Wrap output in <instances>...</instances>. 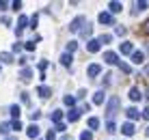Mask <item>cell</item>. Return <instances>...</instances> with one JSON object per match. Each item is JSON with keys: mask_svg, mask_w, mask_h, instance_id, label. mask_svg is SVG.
I'll use <instances>...</instances> for the list:
<instances>
[{"mask_svg": "<svg viewBox=\"0 0 149 140\" xmlns=\"http://www.w3.org/2000/svg\"><path fill=\"white\" fill-rule=\"evenodd\" d=\"M100 39H91V41H86V50L91 52V54H95V52H100Z\"/></svg>", "mask_w": 149, "mask_h": 140, "instance_id": "cell-3", "label": "cell"}, {"mask_svg": "<svg viewBox=\"0 0 149 140\" xmlns=\"http://www.w3.org/2000/svg\"><path fill=\"white\" fill-rule=\"evenodd\" d=\"M115 33L121 37V35H125V33H127V28H123V26H117V28H115Z\"/></svg>", "mask_w": 149, "mask_h": 140, "instance_id": "cell-33", "label": "cell"}, {"mask_svg": "<svg viewBox=\"0 0 149 140\" xmlns=\"http://www.w3.org/2000/svg\"><path fill=\"white\" fill-rule=\"evenodd\" d=\"M80 33H82V37H84V39H86V37H91V33H93V28H91V26H89V24H86V26H84V28H82V30H80Z\"/></svg>", "mask_w": 149, "mask_h": 140, "instance_id": "cell-23", "label": "cell"}, {"mask_svg": "<svg viewBox=\"0 0 149 140\" xmlns=\"http://www.w3.org/2000/svg\"><path fill=\"white\" fill-rule=\"evenodd\" d=\"M104 91H97L95 95H93V103H97V106H100V103H104Z\"/></svg>", "mask_w": 149, "mask_h": 140, "instance_id": "cell-15", "label": "cell"}, {"mask_svg": "<svg viewBox=\"0 0 149 140\" xmlns=\"http://www.w3.org/2000/svg\"><path fill=\"white\" fill-rule=\"evenodd\" d=\"M117 106H119V99H117V97H112V99L108 101V110H106L108 123H112V116H115V112H117Z\"/></svg>", "mask_w": 149, "mask_h": 140, "instance_id": "cell-2", "label": "cell"}, {"mask_svg": "<svg viewBox=\"0 0 149 140\" xmlns=\"http://www.w3.org/2000/svg\"><path fill=\"white\" fill-rule=\"evenodd\" d=\"M100 71H102V67L93 63V65H89V69H86V73H89V78H95L97 73H100Z\"/></svg>", "mask_w": 149, "mask_h": 140, "instance_id": "cell-10", "label": "cell"}, {"mask_svg": "<svg viewBox=\"0 0 149 140\" xmlns=\"http://www.w3.org/2000/svg\"><path fill=\"white\" fill-rule=\"evenodd\" d=\"M4 7H7V2H0V9H4Z\"/></svg>", "mask_w": 149, "mask_h": 140, "instance_id": "cell-45", "label": "cell"}, {"mask_svg": "<svg viewBox=\"0 0 149 140\" xmlns=\"http://www.w3.org/2000/svg\"><path fill=\"white\" fill-rule=\"evenodd\" d=\"M0 22H2L4 26H9V24H11V19H9V17H7V15H4V17H2V19H0Z\"/></svg>", "mask_w": 149, "mask_h": 140, "instance_id": "cell-41", "label": "cell"}, {"mask_svg": "<svg viewBox=\"0 0 149 140\" xmlns=\"http://www.w3.org/2000/svg\"><path fill=\"white\" fill-rule=\"evenodd\" d=\"M125 114H127V119H130V121H136V119L141 116V112H138L136 108H127V110H125Z\"/></svg>", "mask_w": 149, "mask_h": 140, "instance_id": "cell-11", "label": "cell"}, {"mask_svg": "<svg viewBox=\"0 0 149 140\" xmlns=\"http://www.w3.org/2000/svg\"><path fill=\"white\" fill-rule=\"evenodd\" d=\"M19 97H22L24 103H28V93H19Z\"/></svg>", "mask_w": 149, "mask_h": 140, "instance_id": "cell-39", "label": "cell"}, {"mask_svg": "<svg viewBox=\"0 0 149 140\" xmlns=\"http://www.w3.org/2000/svg\"><path fill=\"white\" fill-rule=\"evenodd\" d=\"M76 45H78L76 41H69V43H67V54H71V52L76 50Z\"/></svg>", "mask_w": 149, "mask_h": 140, "instance_id": "cell-30", "label": "cell"}, {"mask_svg": "<svg viewBox=\"0 0 149 140\" xmlns=\"http://www.w3.org/2000/svg\"><path fill=\"white\" fill-rule=\"evenodd\" d=\"M37 93H39L41 97H43V99H48V97L52 95V89H48V86H39V89H37Z\"/></svg>", "mask_w": 149, "mask_h": 140, "instance_id": "cell-13", "label": "cell"}, {"mask_svg": "<svg viewBox=\"0 0 149 140\" xmlns=\"http://www.w3.org/2000/svg\"><path fill=\"white\" fill-rule=\"evenodd\" d=\"M108 9H110V13H121L123 4H121V2H110V4H108Z\"/></svg>", "mask_w": 149, "mask_h": 140, "instance_id": "cell-16", "label": "cell"}, {"mask_svg": "<svg viewBox=\"0 0 149 140\" xmlns=\"http://www.w3.org/2000/svg\"><path fill=\"white\" fill-rule=\"evenodd\" d=\"M11 127L15 129V132H19V129H22V123H19V121H13V123H11Z\"/></svg>", "mask_w": 149, "mask_h": 140, "instance_id": "cell-35", "label": "cell"}, {"mask_svg": "<svg viewBox=\"0 0 149 140\" xmlns=\"http://www.w3.org/2000/svg\"><path fill=\"white\" fill-rule=\"evenodd\" d=\"M106 129H108L110 134H115L117 132V125H115V123H106Z\"/></svg>", "mask_w": 149, "mask_h": 140, "instance_id": "cell-34", "label": "cell"}, {"mask_svg": "<svg viewBox=\"0 0 149 140\" xmlns=\"http://www.w3.org/2000/svg\"><path fill=\"white\" fill-rule=\"evenodd\" d=\"M26 15H19V19H17V35H22V30H24V26H26Z\"/></svg>", "mask_w": 149, "mask_h": 140, "instance_id": "cell-14", "label": "cell"}, {"mask_svg": "<svg viewBox=\"0 0 149 140\" xmlns=\"http://www.w3.org/2000/svg\"><path fill=\"white\" fill-rule=\"evenodd\" d=\"M80 140H93V134H91V132H82L80 134Z\"/></svg>", "mask_w": 149, "mask_h": 140, "instance_id": "cell-28", "label": "cell"}, {"mask_svg": "<svg viewBox=\"0 0 149 140\" xmlns=\"http://www.w3.org/2000/svg\"><path fill=\"white\" fill-rule=\"evenodd\" d=\"M11 114L15 116V121H19V106H11Z\"/></svg>", "mask_w": 149, "mask_h": 140, "instance_id": "cell-27", "label": "cell"}, {"mask_svg": "<svg viewBox=\"0 0 149 140\" xmlns=\"http://www.w3.org/2000/svg\"><path fill=\"white\" fill-rule=\"evenodd\" d=\"M141 97H143V95H141V91H138L136 86H134V89H130V99H132V101H138Z\"/></svg>", "mask_w": 149, "mask_h": 140, "instance_id": "cell-17", "label": "cell"}, {"mask_svg": "<svg viewBox=\"0 0 149 140\" xmlns=\"http://www.w3.org/2000/svg\"><path fill=\"white\" fill-rule=\"evenodd\" d=\"M80 112L82 110H78V108H71V110L67 112V119H69V123H76L80 119Z\"/></svg>", "mask_w": 149, "mask_h": 140, "instance_id": "cell-5", "label": "cell"}, {"mask_svg": "<svg viewBox=\"0 0 149 140\" xmlns=\"http://www.w3.org/2000/svg\"><path fill=\"white\" fill-rule=\"evenodd\" d=\"M145 9H147V2H145V0H141V2H134V11H132V13L138 15L141 11H145Z\"/></svg>", "mask_w": 149, "mask_h": 140, "instance_id": "cell-12", "label": "cell"}, {"mask_svg": "<svg viewBox=\"0 0 149 140\" xmlns=\"http://www.w3.org/2000/svg\"><path fill=\"white\" fill-rule=\"evenodd\" d=\"M97 19H100L102 24H115V19H112V15H110V13H104V11L100 13V17H97Z\"/></svg>", "mask_w": 149, "mask_h": 140, "instance_id": "cell-8", "label": "cell"}, {"mask_svg": "<svg viewBox=\"0 0 149 140\" xmlns=\"http://www.w3.org/2000/svg\"><path fill=\"white\" fill-rule=\"evenodd\" d=\"M110 78H112L110 73H106V76H104V84H110Z\"/></svg>", "mask_w": 149, "mask_h": 140, "instance_id": "cell-43", "label": "cell"}, {"mask_svg": "<svg viewBox=\"0 0 149 140\" xmlns=\"http://www.w3.org/2000/svg\"><path fill=\"white\" fill-rule=\"evenodd\" d=\"M7 140H17V138H7Z\"/></svg>", "mask_w": 149, "mask_h": 140, "instance_id": "cell-47", "label": "cell"}, {"mask_svg": "<svg viewBox=\"0 0 149 140\" xmlns=\"http://www.w3.org/2000/svg\"><path fill=\"white\" fill-rule=\"evenodd\" d=\"M143 116H145V119H147V121H149V108H147V110H145V112H143Z\"/></svg>", "mask_w": 149, "mask_h": 140, "instance_id": "cell-44", "label": "cell"}, {"mask_svg": "<svg viewBox=\"0 0 149 140\" xmlns=\"http://www.w3.org/2000/svg\"><path fill=\"white\" fill-rule=\"evenodd\" d=\"M71 60H74V58H71V54H63V56H61V63H63L65 67H69Z\"/></svg>", "mask_w": 149, "mask_h": 140, "instance_id": "cell-20", "label": "cell"}, {"mask_svg": "<svg viewBox=\"0 0 149 140\" xmlns=\"http://www.w3.org/2000/svg\"><path fill=\"white\" fill-rule=\"evenodd\" d=\"M143 60H145V56H143V52H134V54H132V63L141 65Z\"/></svg>", "mask_w": 149, "mask_h": 140, "instance_id": "cell-18", "label": "cell"}, {"mask_svg": "<svg viewBox=\"0 0 149 140\" xmlns=\"http://www.w3.org/2000/svg\"><path fill=\"white\" fill-rule=\"evenodd\" d=\"M39 69H41V71L48 69V60H41V63H39Z\"/></svg>", "mask_w": 149, "mask_h": 140, "instance_id": "cell-37", "label": "cell"}, {"mask_svg": "<svg viewBox=\"0 0 149 140\" xmlns=\"http://www.w3.org/2000/svg\"><path fill=\"white\" fill-rule=\"evenodd\" d=\"M110 35H102V37H100V43H110Z\"/></svg>", "mask_w": 149, "mask_h": 140, "instance_id": "cell-31", "label": "cell"}, {"mask_svg": "<svg viewBox=\"0 0 149 140\" xmlns=\"http://www.w3.org/2000/svg\"><path fill=\"white\" fill-rule=\"evenodd\" d=\"M0 60H2V63H13V56L9 54V52H2V54H0Z\"/></svg>", "mask_w": 149, "mask_h": 140, "instance_id": "cell-22", "label": "cell"}, {"mask_svg": "<svg viewBox=\"0 0 149 140\" xmlns=\"http://www.w3.org/2000/svg\"><path fill=\"white\" fill-rule=\"evenodd\" d=\"M26 136H28V138H39V127L35 125V123L26 129Z\"/></svg>", "mask_w": 149, "mask_h": 140, "instance_id": "cell-9", "label": "cell"}, {"mask_svg": "<svg viewBox=\"0 0 149 140\" xmlns=\"http://www.w3.org/2000/svg\"><path fill=\"white\" fill-rule=\"evenodd\" d=\"M65 103H67V106H74L76 103V97H71V95H65V99H63Z\"/></svg>", "mask_w": 149, "mask_h": 140, "instance_id": "cell-29", "label": "cell"}, {"mask_svg": "<svg viewBox=\"0 0 149 140\" xmlns=\"http://www.w3.org/2000/svg\"><path fill=\"white\" fill-rule=\"evenodd\" d=\"M61 119H63V112H61V110H54V112H52V121L56 123V125H58Z\"/></svg>", "mask_w": 149, "mask_h": 140, "instance_id": "cell-21", "label": "cell"}, {"mask_svg": "<svg viewBox=\"0 0 149 140\" xmlns=\"http://www.w3.org/2000/svg\"><path fill=\"white\" fill-rule=\"evenodd\" d=\"M121 132L125 134V136H134L136 129H134V125H132V123H123V125H121Z\"/></svg>", "mask_w": 149, "mask_h": 140, "instance_id": "cell-6", "label": "cell"}, {"mask_svg": "<svg viewBox=\"0 0 149 140\" xmlns=\"http://www.w3.org/2000/svg\"><path fill=\"white\" fill-rule=\"evenodd\" d=\"M121 54H134L132 43H121Z\"/></svg>", "mask_w": 149, "mask_h": 140, "instance_id": "cell-19", "label": "cell"}, {"mask_svg": "<svg viewBox=\"0 0 149 140\" xmlns=\"http://www.w3.org/2000/svg\"><path fill=\"white\" fill-rule=\"evenodd\" d=\"M104 60H106L108 65H115V63H119V58H117V54H115V52H106V54H104Z\"/></svg>", "mask_w": 149, "mask_h": 140, "instance_id": "cell-7", "label": "cell"}, {"mask_svg": "<svg viewBox=\"0 0 149 140\" xmlns=\"http://www.w3.org/2000/svg\"><path fill=\"white\" fill-rule=\"evenodd\" d=\"M86 24H89V22H86V17H82V15H80V17H76L74 22L69 24V30H71V33H78V30H82V26H86Z\"/></svg>", "mask_w": 149, "mask_h": 140, "instance_id": "cell-1", "label": "cell"}, {"mask_svg": "<svg viewBox=\"0 0 149 140\" xmlns=\"http://www.w3.org/2000/svg\"><path fill=\"white\" fill-rule=\"evenodd\" d=\"M147 71H149V67H147Z\"/></svg>", "mask_w": 149, "mask_h": 140, "instance_id": "cell-48", "label": "cell"}, {"mask_svg": "<svg viewBox=\"0 0 149 140\" xmlns=\"http://www.w3.org/2000/svg\"><path fill=\"white\" fill-rule=\"evenodd\" d=\"M145 134H147V136H149V127H147V129H145Z\"/></svg>", "mask_w": 149, "mask_h": 140, "instance_id": "cell-46", "label": "cell"}, {"mask_svg": "<svg viewBox=\"0 0 149 140\" xmlns=\"http://www.w3.org/2000/svg\"><path fill=\"white\" fill-rule=\"evenodd\" d=\"M119 69L123 71V73H130V71H132V67L127 65V63H119Z\"/></svg>", "mask_w": 149, "mask_h": 140, "instance_id": "cell-26", "label": "cell"}, {"mask_svg": "<svg viewBox=\"0 0 149 140\" xmlns=\"http://www.w3.org/2000/svg\"><path fill=\"white\" fill-rule=\"evenodd\" d=\"M37 19H39L37 15H33V17H30V24H33V28H35V26H37Z\"/></svg>", "mask_w": 149, "mask_h": 140, "instance_id": "cell-42", "label": "cell"}, {"mask_svg": "<svg viewBox=\"0 0 149 140\" xmlns=\"http://www.w3.org/2000/svg\"><path fill=\"white\" fill-rule=\"evenodd\" d=\"M143 33H145V35H149V19H147L145 24H143Z\"/></svg>", "mask_w": 149, "mask_h": 140, "instance_id": "cell-38", "label": "cell"}, {"mask_svg": "<svg viewBox=\"0 0 149 140\" xmlns=\"http://www.w3.org/2000/svg\"><path fill=\"white\" fill-rule=\"evenodd\" d=\"M11 125H9V123H0V134H9V132H11Z\"/></svg>", "mask_w": 149, "mask_h": 140, "instance_id": "cell-24", "label": "cell"}, {"mask_svg": "<svg viewBox=\"0 0 149 140\" xmlns=\"http://www.w3.org/2000/svg\"><path fill=\"white\" fill-rule=\"evenodd\" d=\"M24 48H26L28 52H33L35 48H37V43H35V41H28V43H26V45H24Z\"/></svg>", "mask_w": 149, "mask_h": 140, "instance_id": "cell-32", "label": "cell"}, {"mask_svg": "<svg viewBox=\"0 0 149 140\" xmlns=\"http://www.w3.org/2000/svg\"><path fill=\"white\" fill-rule=\"evenodd\" d=\"M19 80H22V82H30V80H33V69L24 67V69H22V73H19Z\"/></svg>", "mask_w": 149, "mask_h": 140, "instance_id": "cell-4", "label": "cell"}, {"mask_svg": "<svg viewBox=\"0 0 149 140\" xmlns=\"http://www.w3.org/2000/svg\"><path fill=\"white\" fill-rule=\"evenodd\" d=\"M48 140H56V134L52 132V129H50V132H48Z\"/></svg>", "mask_w": 149, "mask_h": 140, "instance_id": "cell-40", "label": "cell"}, {"mask_svg": "<svg viewBox=\"0 0 149 140\" xmlns=\"http://www.w3.org/2000/svg\"><path fill=\"white\" fill-rule=\"evenodd\" d=\"M41 116V112L39 110H35V112H30V119H33V121H37V119Z\"/></svg>", "mask_w": 149, "mask_h": 140, "instance_id": "cell-36", "label": "cell"}, {"mask_svg": "<svg viewBox=\"0 0 149 140\" xmlns=\"http://www.w3.org/2000/svg\"><path fill=\"white\" fill-rule=\"evenodd\" d=\"M89 127H91V129H97V127H100V121H97L95 116H91V119H89Z\"/></svg>", "mask_w": 149, "mask_h": 140, "instance_id": "cell-25", "label": "cell"}]
</instances>
